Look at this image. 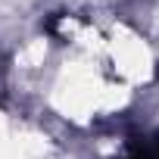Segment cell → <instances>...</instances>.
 <instances>
[{
	"label": "cell",
	"instance_id": "6da1fadb",
	"mask_svg": "<svg viewBox=\"0 0 159 159\" xmlns=\"http://www.w3.org/2000/svg\"><path fill=\"white\" fill-rule=\"evenodd\" d=\"M125 159H159V128L147 137H131Z\"/></svg>",
	"mask_w": 159,
	"mask_h": 159
}]
</instances>
